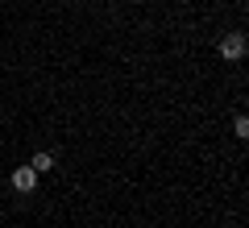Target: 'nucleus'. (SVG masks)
Wrapping results in <instances>:
<instances>
[{"instance_id": "nucleus-2", "label": "nucleus", "mask_w": 249, "mask_h": 228, "mask_svg": "<svg viewBox=\"0 0 249 228\" xmlns=\"http://www.w3.org/2000/svg\"><path fill=\"white\" fill-rule=\"evenodd\" d=\"M13 187H17L21 195H29L37 187V170L34 166H17V170H13Z\"/></svg>"}, {"instance_id": "nucleus-4", "label": "nucleus", "mask_w": 249, "mask_h": 228, "mask_svg": "<svg viewBox=\"0 0 249 228\" xmlns=\"http://www.w3.org/2000/svg\"><path fill=\"white\" fill-rule=\"evenodd\" d=\"M232 137H241V141L249 137V121H245V116H237V121H232Z\"/></svg>"}, {"instance_id": "nucleus-1", "label": "nucleus", "mask_w": 249, "mask_h": 228, "mask_svg": "<svg viewBox=\"0 0 249 228\" xmlns=\"http://www.w3.org/2000/svg\"><path fill=\"white\" fill-rule=\"evenodd\" d=\"M220 58H229V62L245 58V34H224L220 37Z\"/></svg>"}, {"instance_id": "nucleus-3", "label": "nucleus", "mask_w": 249, "mask_h": 228, "mask_svg": "<svg viewBox=\"0 0 249 228\" xmlns=\"http://www.w3.org/2000/svg\"><path fill=\"white\" fill-rule=\"evenodd\" d=\"M29 166H34L37 175H46V170H54V154H46V149H37L34 158H29Z\"/></svg>"}]
</instances>
